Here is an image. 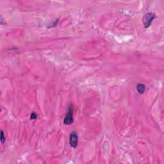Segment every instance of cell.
Wrapping results in <instances>:
<instances>
[{"label": "cell", "mask_w": 164, "mask_h": 164, "mask_svg": "<svg viewBox=\"0 0 164 164\" xmlns=\"http://www.w3.org/2000/svg\"><path fill=\"white\" fill-rule=\"evenodd\" d=\"M73 105H72V104H71L68 108V111H67L66 118L64 119V124L65 125H71L73 123Z\"/></svg>", "instance_id": "7a4b0ae2"}, {"label": "cell", "mask_w": 164, "mask_h": 164, "mask_svg": "<svg viewBox=\"0 0 164 164\" xmlns=\"http://www.w3.org/2000/svg\"><path fill=\"white\" fill-rule=\"evenodd\" d=\"M137 90L140 94H143L145 91V86L142 83H139L137 85Z\"/></svg>", "instance_id": "277c9868"}, {"label": "cell", "mask_w": 164, "mask_h": 164, "mask_svg": "<svg viewBox=\"0 0 164 164\" xmlns=\"http://www.w3.org/2000/svg\"><path fill=\"white\" fill-rule=\"evenodd\" d=\"M1 142L2 143V144H4V143L5 142V137L4 135V132L3 130L1 131Z\"/></svg>", "instance_id": "5b68a950"}, {"label": "cell", "mask_w": 164, "mask_h": 164, "mask_svg": "<svg viewBox=\"0 0 164 164\" xmlns=\"http://www.w3.org/2000/svg\"><path fill=\"white\" fill-rule=\"evenodd\" d=\"M37 116L35 112H32V114L30 115V119H32V120H34V119H37Z\"/></svg>", "instance_id": "8992f818"}, {"label": "cell", "mask_w": 164, "mask_h": 164, "mask_svg": "<svg viewBox=\"0 0 164 164\" xmlns=\"http://www.w3.org/2000/svg\"><path fill=\"white\" fill-rule=\"evenodd\" d=\"M69 144L72 148H76L78 144V135L76 131H73L71 133L69 136Z\"/></svg>", "instance_id": "3957f363"}, {"label": "cell", "mask_w": 164, "mask_h": 164, "mask_svg": "<svg viewBox=\"0 0 164 164\" xmlns=\"http://www.w3.org/2000/svg\"><path fill=\"white\" fill-rule=\"evenodd\" d=\"M156 17H157V15L153 12H149L145 14L142 18V23L144 27L145 28H149L151 24V23L153 22V21L154 20Z\"/></svg>", "instance_id": "6da1fadb"}]
</instances>
